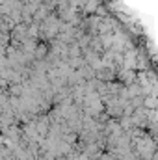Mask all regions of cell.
<instances>
[{
  "mask_svg": "<svg viewBox=\"0 0 158 160\" xmlns=\"http://www.w3.org/2000/svg\"><path fill=\"white\" fill-rule=\"evenodd\" d=\"M47 52H48V43H45V41H37V45H36V48H34L32 58H34V60H37V62H43V60L47 58Z\"/></svg>",
  "mask_w": 158,
  "mask_h": 160,
  "instance_id": "6da1fadb",
  "label": "cell"
},
{
  "mask_svg": "<svg viewBox=\"0 0 158 160\" xmlns=\"http://www.w3.org/2000/svg\"><path fill=\"white\" fill-rule=\"evenodd\" d=\"M126 93H128V99H134V97H143V89L134 82L130 86H126Z\"/></svg>",
  "mask_w": 158,
  "mask_h": 160,
  "instance_id": "7a4b0ae2",
  "label": "cell"
},
{
  "mask_svg": "<svg viewBox=\"0 0 158 160\" xmlns=\"http://www.w3.org/2000/svg\"><path fill=\"white\" fill-rule=\"evenodd\" d=\"M156 97H151V95H147V97H143V106H147L149 110H155V104H156V101H155Z\"/></svg>",
  "mask_w": 158,
  "mask_h": 160,
  "instance_id": "3957f363",
  "label": "cell"
},
{
  "mask_svg": "<svg viewBox=\"0 0 158 160\" xmlns=\"http://www.w3.org/2000/svg\"><path fill=\"white\" fill-rule=\"evenodd\" d=\"M140 104H143V97H134L130 106H140Z\"/></svg>",
  "mask_w": 158,
  "mask_h": 160,
  "instance_id": "277c9868",
  "label": "cell"
}]
</instances>
